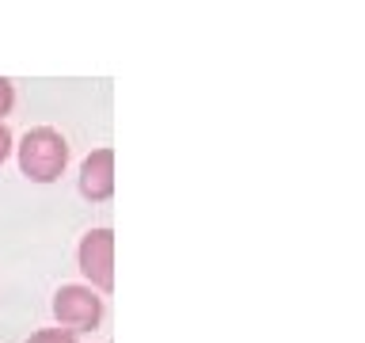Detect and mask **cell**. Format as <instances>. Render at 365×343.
Returning <instances> with one entry per match:
<instances>
[{
    "label": "cell",
    "instance_id": "cell-1",
    "mask_svg": "<svg viewBox=\"0 0 365 343\" xmlns=\"http://www.w3.org/2000/svg\"><path fill=\"white\" fill-rule=\"evenodd\" d=\"M68 164V141L53 126H34L19 141V172L34 183H53L61 179Z\"/></svg>",
    "mask_w": 365,
    "mask_h": 343
},
{
    "label": "cell",
    "instance_id": "cell-2",
    "mask_svg": "<svg viewBox=\"0 0 365 343\" xmlns=\"http://www.w3.org/2000/svg\"><path fill=\"white\" fill-rule=\"evenodd\" d=\"M76 259L96 294L114 290V233L110 229H88L76 248Z\"/></svg>",
    "mask_w": 365,
    "mask_h": 343
},
{
    "label": "cell",
    "instance_id": "cell-3",
    "mask_svg": "<svg viewBox=\"0 0 365 343\" xmlns=\"http://www.w3.org/2000/svg\"><path fill=\"white\" fill-rule=\"evenodd\" d=\"M53 317L65 324V332H91L103 320V297L91 286H61L53 294Z\"/></svg>",
    "mask_w": 365,
    "mask_h": 343
},
{
    "label": "cell",
    "instance_id": "cell-4",
    "mask_svg": "<svg viewBox=\"0 0 365 343\" xmlns=\"http://www.w3.org/2000/svg\"><path fill=\"white\" fill-rule=\"evenodd\" d=\"M80 194L88 202H107L114 194V153L110 149H96L80 164Z\"/></svg>",
    "mask_w": 365,
    "mask_h": 343
},
{
    "label": "cell",
    "instance_id": "cell-5",
    "mask_svg": "<svg viewBox=\"0 0 365 343\" xmlns=\"http://www.w3.org/2000/svg\"><path fill=\"white\" fill-rule=\"evenodd\" d=\"M27 343H76V336L65 328H42V332H34Z\"/></svg>",
    "mask_w": 365,
    "mask_h": 343
},
{
    "label": "cell",
    "instance_id": "cell-6",
    "mask_svg": "<svg viewBox=\"0 0 365 343\" xmlns=\"http://www.w3.org/2000/svg\"><path fill=\"white\" fill-rule=\"evenodd\" d=\"M11 103H16V88H11V80L0 76V119L11 111Z\"/></svg>",
    "mask_w": 365,
    "mask_h": 343
},
{
    "label": "cell",
    "instance_id": "cell-7",
    "mask_svg": "<svg viewBox=\"0 0 365 343\" xmlns=\"http://www.w3.org/2000/svg\"><path fill=\"white\" fill-rule=\"evenodd\" d=\"M8 153H11V130H8L4 122H0V164L8 160Z\"/></svg>",
    "mask_w": 365,
    "mask_h": 343
}]
</instances>
